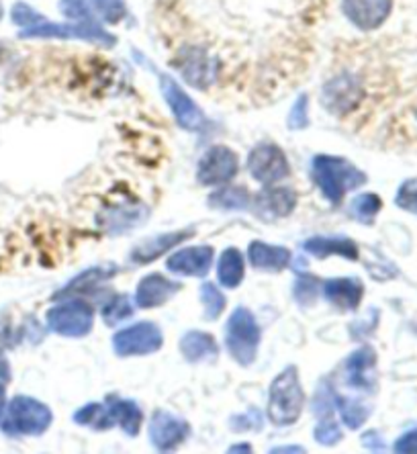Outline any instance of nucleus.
I'll return each instance as SVG.
<instances>
[{
    "label": "nucleus",
    "instance_id": "nucleus-35",
    "mask_svg": "<svg viewBox=\"0 0 417 454\" xmlns=\"http://www.w3.org/2000/svg\"><path fill=\"white\" fill-rule=\"evenodd\" d=\"M309 125V97L301 95L297 101L293 103L291 111H288L287 127L293 131H301Z\"/></svg>",
    "mask_w": 417,
    "mask_h": 454
},
{
    "label": "nucleus",
    "instance_id": "nucleus-40",
    "mask_svg": "<svg viewBox=\"0 0 417 454\" xmlns=\"http://www.w3.org/2000/svg\"><path fill=\"white\" fill-rule=\"evenodd\" d=\"M362 444H365L368 450H382V446H385V442H382L381 436L376 432L366 434V436L362 438Z\"/></svg>",
    "mask_w": 417,
    "mask_h": 454
},
{
    "label": "nucleus",
    "instance_id": "nucleus-7",
    "mask_svg": "<svg viewBox=\"0 0 417 454\" xmlns=\"http://www.w3.org/2000/svg\"><path fill=\"white\" fill-rule=\"evenodd\" d=\"M248 170H250L254 180L266 186L280 183L282 178L291 175V166H288L285 152L272 142H262L256 145L250 156H248Z\"/></svg>",
    "mask_w": 417,
    "mask_h": 454
},
{
    "label": "nucleus",
    "instance_id": "nucleus-10",
    "mask_svg": "<svg viewBox=\"0 0 417 454\" xmlns=\"http://www.w3.org/2000/svg\"><path fill=\"white\" fill-rule=\"evenodd\" d=\"M362 98V84L354 74L334 76L321 90V103L332 115H348L358 106Z\"/></svg>",
    "mask_w": 417,
    "mask_h": 454
},
{
    "label": "nucleus",
    "instance_id": "nucleus-42",
    "mask_svg": "<svg viewBox=\"0 0 417 454\" xmlns=\"http://www.w3.org/2000/svg\"><path fill=\"white\" fill-rule=\"evenodd\" d=\"M3 17H4V6L0 3V21H3Z\"/></svg>",
    "mask_w": 417,
    "mask_h": 454
},
{
    "label": "nucleus",
    "instance_id": "nucleus-28",
    "mask_svg": "<svg viewBox=\"0 0 417 454\" xmlns=\"http://www.w3.org/2000/svg\"><path fill=\"white\" fill-rule=\"evenodd\" d=\"M115 275V270H109V269H90V270H84L83 275L76 277L72 280V283L66 286L64 291H59V295H72V293L76 291H86V289H94L98 283H103V280L111 278Z\"/></svg>",
    "mask_w": 417,
    "mask_h": 454
},
{
    "label": "nucleus",
    "instance_id": "nucleus-12",
    "mask_svg": "<svg viewBox=\"0 0 417 454\" xmlns=\"http://www.w3.org/2000/svg\"><path fill=\"white\" fill-rule=\"evenodd\" d=\"M191 428L183 418L172 416L168 411L153 413L150 422V442L158 450H174L185 442Z\"/></svg>",
    "mask_w": 417,
    "mask_h": 454
},
{
    "label": "nucleus",
    "instance_id": "nucleus-36",
    "mask_svg": "<svg viewBox=\"0 0 417 454\" xmlns=\"http://www.w3.org/2000/svg\"><path fill=\"white\" fill-rule=\"evenodd\" d=\"M395 201L401 209L417 215V180H407V183H403L399 192H397Z\"/></svg>",
    "mask_w": 417,
    "mask_h": 454
},
{
    "label": "nucleus",
    "instance_id": "nucleus-15",
    "mask_svg": "<svg viewBox=\"0 0 417 454\" xmlns=\"http://www.w3.org/2000/svg\"><path fill=\"white\" fill-rule=\"evenodd\" d=\"M295 205H297V195H295V191L287 189V186H271V189H264L254 201L256 213L262 219H266V222L291 215Z\"/></svg>",
    "mask_w": 417,
    "mask_h": 454
},
{
    "label": "nucleus",
    "instance_id": "nucleus-30",
    "mask_svg": "<svg viewBox=\"0 0 417 454\" xmlns=\"http://www.w3.org/2000/svg\"><path fill=\"white\" fill-rule=\"evenodd\" d=\"M381 199L379 195H373V192H366V195L356 197L352 205H350V211H352L354 219H358L360 223H373L376 213L381 211Z\"/></svg>",
    "mask_w": 417,
    "mask_h": 454
},
{
    "label": "nucleus",
    "instance_id": "nucleus-2",
    "mask_svg": "<svg viewBox=\"0 0 417 454\" xmlns=\"http://www.w3.org/2000/svg\"><path fill=\"white\" fill-rule=\"evenodd\" d=\"M303 407H305V393L299 380V371L297 366H287L271 385L268 418L274 426H291L301 418Z\"/></svg>",
    "mask_w": 417,
    "mask_h": 454
},
{
    "label": "nucleus",
    "instance_id": "nucleus-34",
    "mask_svg": "<svg viewBox=\"0 0 417 454\" xmlns=\"http://www.w3.org/2000/svg\"><path fill=\"white\" fill-rule=\"evenodd\" d=\"M11 21L17 27H21L23 31V29H29V27H35L39 23L47 21V17H43L42 12L35 11L27 3H15L11 9Z\"/></svg>",
    "mask_w": 417,
    "mask_h": 454
},
{
    "label": "nucleus",
    "instance_id": "nucleus-27",
    "mask_svg": "<svg viewBox=\"0 0 417 454\" xmlns=\"http://www.w3.org/2000/svg\"><path fill=\"white\" fill-rule=\"evenodd\" d=\"M248 201H250V197H248L246 189L227 186L225 191L215 192V195L208 199V205L217 207V209H246Z\"/></svg>",
    "mask_w": 417,
    "mask_h": 454
},
{
    "label": "nucleus",
    "instance_id": "nucleus-1",
    "mask_svg": "<svg viewBox=\"0 0 417 454\" xmlns=\"http://www.w3.org/2000/svg\"><path fill=\"white\" fill-rule=\"evenodd\" d=\"M311 175L321 195L334 205H338L348 191L358 189L366 183L365 172L350 164L346 158L338 156H315Z\"/></svg>",
    "mask_w": 417,
    "mask_h": 454
},
{
    "label": "nucleus",
    "instance_id": "nucleus-11",
    "mask_svg": "<svg viewBox=\"0 0 417 454\" xmlns=\"http://www.w3.org/2000/svg\"><path fill=\"white\" fill-rule=\"evenodd\" d=\"M344 15L362 31H374L387 21L393 11V0H344Z\"/></svg>",
    "mask_w": 417,
    "mask_h": 454
},
{
    "label": "nucleus",
    "instance_id": "nucleus-19",
    "mask_svg": "<svg viewBox=\"0 0 417 454\" xmlns=\"http://www.w3.org/2000/svg\"><path fill=\"white\" fill-rule=\"evenodd\" d=\"M180 352L188 360V363H215L219 356L217 342H215L213 336H208L205 332L193 330L186 332L183 338H180Z\"/></svg>",
    "mask_w": 417,
    "mask_h": 454
},
{
    "label": "nucleus",
    "instance_id": "nucleus-5",
    "mask_svg": "<svg viewBox=\"0 0 417 454\" xmlns=\"http://www.w3.org/2000/svg\"><path fill=\"white\" fill-rule=\"evenodd\" d=\"M47 325L66 338H83L92 330L94 309L83 299H70L47 311Z\"/></svg>",
    "mask_w": 417,
    "mask_h": 454
},
{
    "label": "nucleus",
    "instance_id": "nucleus-26",
    "mask_svg": "<svg viewBox=\"0 0 417 454\" xmlns=\"http://www.w3.org/2000/svg\"><path fill=\"white\" fill-rule=\"evenodd\" d=\"M335 405H338L340 410V416L344 419V424L348 428H360L362 424L368 419V407L358 402V399H348V397H342V395H335Z\"/></svg>",
    "mask_w": 417,
    "mask_h": 454
},
{
    "label": "nucleus",
    "instance_id": "nucleus-37",
    "mask_svg": "<svg viewBox=\"0 0 417 454\" xmlns=\"http://www.w3.org/2000/svg\"><path fill=\"white\" fill-rule=\"evenodd\" d=\"M315 440H318L319 444L334 446L335 442H340V440H342V432L334 422L326 419L324 424H319L318 428H315Z\"/></svg>",
    "mask_w": 417,
    "mask_h": 454
},
{
    "label": "nucleus",
    "instance_id": "nucleus-23",
    "mask_svg": "<svg viewBox=\"0 0 417 454\" xmlns=\"http://www.w3.org/2000/svg\"><path fill=\"white\" fill-rule=\"evenodd\" d=\"M188 238H191V233H188V231L162 233V236L152 238L141 246H138V248L133 250V254H131V260H133V262H138V264H147V262H152V260H156L158 256H162L164 252L172 250L174 246L185 242V239H188Z\"/></svg>",
    "mask_w": 417,
    "mask_h": 454
},
{
    "label": "nucleus",
    "instance_id": "nucleus-31",
    "mask_svg": "<svg viewBox=\"0 0 417 454\" xmlns=\"http://www.w3.org/2000/svg\"><path fill=\"white\" fill-rule=\"evenodd\" d=\"M201 301L205 307V319H217L225 309V297L213 283L201 285Z\"/></svg>",
    "mask_w": 417,
    "mask_h": 454
},
{
    "label": "nucleus",
    "instance_id": "nucleus-4",
    "mask_svg": "<svg viewBox=\"0 0 417 454\" xmlns=\"http://www.w3.org/2000/svg\"><path fill=\"white\" fill-rule=\"evenodd\" d=\"M225 346L232 358L241 366H250L258 356L260 325L250 309L238 307L227 319Z\"/></svg>",
    "mask_w": 417,
    "mask_h": 454
},
{
    "label": "nucleus",
    "instance_id": "nucleus-32",
    "mask_svg": "<svg viewBox=\"0 0 417 454\" xmlns=\"http://www.w3.org/2000/svg\"><path fill=\"white\" fill-rule=\"evenodd\" d=\"M59 12L72 23L92 21L94 19L90 0H59Z\"/></svg>",
    "mask_w": 417,
    "mask_h": 454
},
{
    "label": "nucleus",
    "instance_id": "nucleus-41",
    "mask_svg": "<svg viewBox=\"0 0 417 454\" xmlns=\"http://www.w3.org/2000/svg\"><path fill=\"white\" fill-rule=\"evenodd\" d=\"M4 407H6V391H4V385L0 383V419L4 416Z\"/></svg>",
    "mask_w": 417,
    "mask_h": 454
},
{
    "label": "nucleus",
    "instance_id": "nucleus-24",
    "mask_svg": "<svg viewBox=\"0 0 417 454\" xmlns=\"http://www.w3.org/2000/svg\"><path fill=\"white\" fill-rule=\"evenodd\" d=\"M244 256H241L240 250L235 248H227L219 258V266H217V275H219V283L227 286V289H235L240 286L241 278H244Z\"/></svg>",
    "mask_w": 417,
    "mask_h": 454
},
{
    "label": "nucleus",
    "instance_id": "nucleus-17",
    "mask_svg": "<svg viewBox=\"0 0 417 454\" xmlns=\"http://www.w3.org/2000/svg\"><path fill=\"white\" fill-rule=\"evenodd\" d=\"M180 291L178 283H172L162 275H147L139 280L138 293H136V303L141 309H153V307L164 305L174 293Z\"/></svg>",
    "mask_w": 417,
    "mask_h": 454
},
{
    "label": "nucleus",
    "instance_id": "nucleus-8",
    "mask_svg": "<svg viewBox=\"0 0 417 454\" xmlns=\"http://www.w3.org/2000/svg\"><path fill=\"white\" fill-rule=\"evenodd\" d=\"M162 330L152 322H139L113 336V348L119 356H146L162 348Z\"/></svg>",
    "mask_w": 417,
    "mask_h": 454
},
{
    "label": "nucleus",
    "instance_id": "nucleus-39",
    "mask_svg": "<svg viewBox=\"0 0 417 454\" xmlns=\"http://www.w3.org/2000/svg\"><path fill=\"white\" fill-rule=\"evenodd\" d=\"M395 452H417V430H412L395 442Z\"/></svg>",
    "mask_w": 417,
    "mask_h": 454
},
{
    "label": "nucleus",
    "instance_id": "nucleus-38",
    "mask_svg": "<svg viewBox=\"0 0 417 454\" xmlns=\"http://www.w3.org/2000/svg\"><path fill=\"white\" fill-rule=\"evenodd\" d=\"M315 291H318V285H315V280L299 278L297 285H295V299H297L299 303H305V301L311 303L315 299Z\"/></svg>",
    "mask_w": 417,
    "mask_h": 454
},
{
    "label": "nucleus",
    "instance_id": "nucleus-13",
    "mask_svg": "<svg viewBox=\"0 0 417 454\" xmlns=\"http://www.w3.org/2000/svg\"><path fill=\"white\" fill-rule=\"evenodd\" d=\"M177 66L186 82L197 86V89H207L208 84H213L215 74H217V62L199 48L180 51Z\"/></svg>",
    "mask_w": 417,
    "mask_h": 454
},
{
    "label": "nucleus",
    "instance_id": "nucleus-16",
    "mask_svg": "<svg viewBox=\"0 0 417 454\" xmlns=\"http://www.w3.org/2000/svg\"><path fill=\"white\" fill-rule=\"evenodd\" d=\"M376 364V354L368 346H362L352 352L344 363V380L354 389H373V371Z\"/></svg>",
    "mask_w": 417,
    "mask_h": 454
},
{
    "label": "nucleus",
    "instance_id": "nucleus-6",
    "mask_svg": "<svg viewBox=\"0 0 417 454\" xmlns=\"http://www.w3.org/2000/svg\"><path fill=\"white\" fill-rule=\"evenodd\" d=\"M158 80H160V90H162L164 101L168 103V106H170L177 123L186 131H194V133L205 131L208 125L205 113L201 111V106L186 95L183 86L168 74H158Z\"/></svg>",
    "mask_w": 417,
    "mask_h": 454
},
{
    "label": "nucleus",
    "instance_id": "nucleus-21",
    "mask_svg": "<svg viewBox=\"0 0 417 454\" xmlns=\"http://www.w3.org/2000/svg\"><path fill=\"white\" fill-rule=\"evenodd\" d=\"M248 256H250V262L254 269L260 270H282L287 269L288 262H291V252L282 246H271L264 242H252L250 250H248Z\"/></svg>",
    "mask_w": 417,
    "mask_h": 454
},
{
    "label": "nucleus",
    "instance_id": "nucleus-29",
    "mask_svg": "<svg viewBox=\"0 0 417 454\" xmlns=\"http://www.w3.org/2000/svg\"><path fill=\"white\" fill-rule=\"evenodd\" d=\"M94 15L103 23L117 25L127 17V6L125 0H90Z\"/></svg>",
    "mask_w": 417,
    "mask_h": 454
},
{
    "label": "nucleus",
    "instance_id": "nucleus-33",
    "mask_svg": "<svg viewBox=\"0 0 417 454\" xmlns=\"http://www.w3.org/2000/svg\"><path fill=\"white\" fill-rule=\"evenodd\" d=\"M131 316H133V305L130 301V297H125V295L111 299L103 311L106 325H117L119 322H123V319L131 317Z\"/></svg>",
    "mask_w": 417,
    "mask_h": 454
},
{
    "label": "nucleus",
    "instance_id": "nucleus-14",
    "mask_svg": "<svg viewBox=\"0 0 417 454\" xmlns=\"http://www.w3.org/2000/svg\"><path fill=\"white\" fill-rule=\"evenodd\" d=\"M213 264L211 246H194L172 254L168 258V270L180 277H205Z\"/></svg>",
    "mask_w": 417,
    "mask_h": 454
},
{
    "label": "nucleus",
    "instance_id": "nucleus-9",
    "mask_svg": "<svg viewBox=\"0 0 417 454\" xmlns=\"http://www.w3.org/2000/svg\"><path fill=\"white\" fill-rule=\"evenodd\" d=\"M240 170V160L235 152L225 145H213L201 158L197 168V180L203 186H221L232 183Z\"/></svg>",
    "mask_w": 417,
    "mask_h": 454
},
{
    "label": "nucleus",
    "instance_id": "nucleus-20",
    "mask_svg": "<svg viewBox=\"0 0 417 454\" xmlns=\"http://www.w3.org/2000/svg\"><path fill=\"white\" fill-rule=\"evenodd\" d=\"M303 248H305V252L313 254L315 258H327V256H342L348 260L358 258V246L348 238L315 236L311 239H307V242L303 244Z\"/></svg>",
    "mask_w": 417,
    "mask_h": 454
},
{
    "label": "nucleus",
    "instance_id": "nucleus-25",
    "mask_svg": "<svg viewBox=\"0 0 417 454\" xmlns=\"http://www.w3.org/2000/svg\"><path fill=\"white\" fill-rule=\"evenodd\" d=\"M74 422L80 424V426H89V428L94 430H109L113 428V419H111V413L106 410L105 403H89L84 405L83 410L76 411V416H74Z\"/></svg>",
    "mask_w": 417,
    "mask_h": 454
},
{
    "label": "nucleus",
    "instance_id": "nucleus-22",
    "mask_svg": "<svg viewBox=\"0 0 417 454\" xmlns=\"http://www.w3.org/2000/svg\"><path fill=\"white\" fill-rule=\"evenodd\" d=\"M106 410L111 413V419L115 426H121L130 436H138L141 428V422H144V413L138 407V403L130 402V399H119L115 395H109L105 402Z\"/></svg>",
    "mask_w": 417,
    "mask_h": 454
},
{
    "label": "nucleus",
    "instance_id": "nucleus-3",
    "mask_svg": "<svg viewBox=\"0 0 417 454\" xmlns=\"http://www.w3.org/2000/svg\"><path fill=\"white\" fill-rule=\"evenodd\" d=\"M51 410L37 399L17 395L3 416V432L11 436H39L51 426Z\"/></svg>",
    "mask_w": 417,
    "mask_h": 454
},
{
    "label": "nucleus",
    "instance_id": "nucleus-18",
    "mask_svg": "<svg viewBox=\"0 0 417 454\" xmlns=\"http://www.w3.org/2000/svg\"><path fill=\"white\" fill-rule=\"evenodd\" d=\"M329 303L344 311H356L360 307L365 286L358 278H329L321 286Z\"/></svg>",
    "mask_w": 417,
    "mask_h": 454
}]
</instances>
